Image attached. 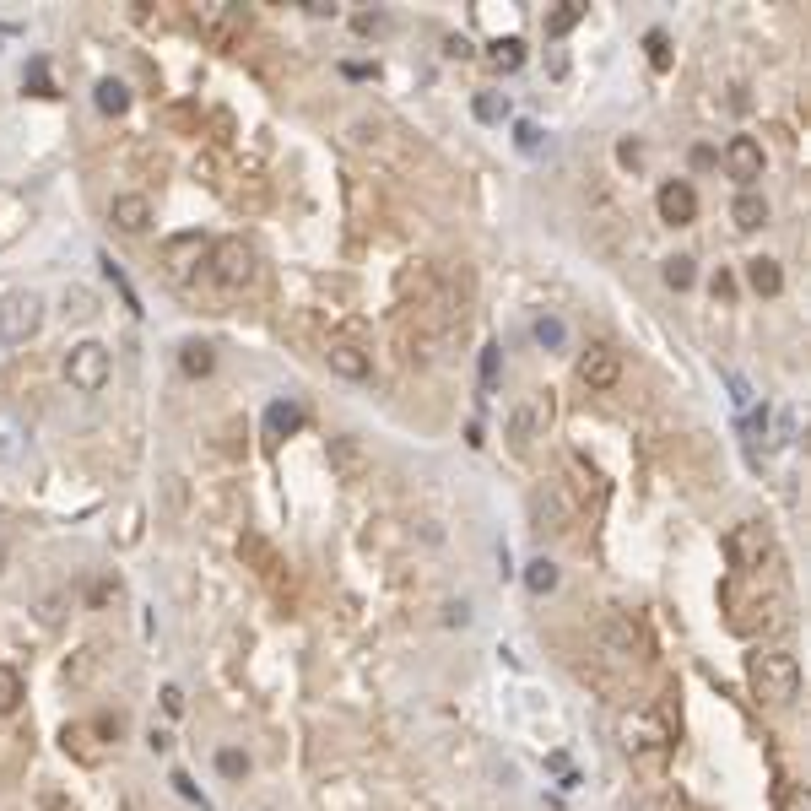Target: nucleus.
Instances as JSON below:
<instances>
[{"label":"nucleus","mask_w":811,"mask_h":811,"mask_svg":"<svg viewBox=\"0 0 811 811\" xmlns=\"http://www.w3.org/2000/svg\"><path fill=\"white\" fill-rule=\"evenodd\" d=\"M747 682L768 709H790V703L801 698V660H795L790 649H757L747 660Z\"/></svg>","instance_id":"1"},{"label":"nucleus","mask_w":811,"mask_h":811,"mask_svg":"<svg viewBox=\"0 0 811 811\" xmlns=\"http://www.w3.org/2000/svg\"><path fill=\"white\" fill-rule=\"evenodd\" d=\"M38 330H44V298L33 287H11L0 298V341L6 347H28Z\"/></svg>","instance_id":"2"},{"label":"nucleus","mask_w":811,"mask_h":811,"mask_svg":"<svg viewBox=\"0 0 811 811\" xmlns=\"http://www.w3.org/2000/svg\"><path fill=\"white\" fill-rule=\"evenodd\" d=\"M65 379H71V390L98 395L103 384H109V347H103V341H76V347L65 352Z\"/></svg>","instance_id":"3"},{"label":"nucleus","mask_w":811,"mask_h":811,"mask_svg":"<svg viewBox=\"0 0 811 811\" xmlns=\"http://www.w3.org/2000/svg\"><path fill=\"white\" fill-rule=\"evenodd\" d=\"M206 265H211V276H217V287L233 292L255 276V249H249L244 238H217V244L206 249Z\"/></svg>","instance_id":"4"},{"label":"nucleus","mask_w":811,"mask_h":811,"mask_svg":"<svg viewBox=\"0 0 811 811\" xmlns=\"http://www.w3.org/2000/svg\"><path fill=\"white\" fill-rule=\"evenodd\" d=\"M547 428H552V395L547 390L525 395V401L509 411V444L514 449H530L536 438H547Z\"/></svg>","instance_id":"5"},{"label":"nucleus","mask_w":811,"mask_h":811,"mask_svg":"<svg viewBox=\"0 0 811 811\" xmlns=\"http://www.w3.org/2000/svg\"><path fill=\"white\" fill-rule=\"evenodd\" d=\"M725 552H730V563H736V568H763V557L774 552V536H768L763 520H741L736 530H730Z\"/></svg>","instance_id":"6"},{"label":"nucleus","mask_w":811,"mask_h":811,"mask_svg":"<svg viewBox=\"0 0 811 811\" xmlns=\"http://www.w3.org/2000/svg\"><path fill=\"white\" fill-rule=\"evenodd\" d=\"M579 384L584 390H617V379H622V352L617 347H590L579 357Z\"/></svg>","instance_id":"7"},{"label":"nucleus","mask_w":811,"mask_h":811,"mask_svg":"<svg viewBox=\"0 0 811 811\" xmlns=\"http://www.w3.org/2000/svg\"><path fill=\"white\" fill-rule=\"evenodd\" d=\"M725 174L741 184V190H752L757 179H763V146L752 136H730L725 141Z\"/></svg>","instance_id":"8"},{"label":"nucleus","mask_w":811,"mask_h":811,"mask_svg":"<svg viewBox=\"0 0 811 811\" xmlns=\"http://www.w3.org/2000/svg\"><path fill=\"white\" fill-rule=\"evenodd\" d=\"M655 211H660V222H671V228H687V222L698 217L693 184H687V179H666V184H660V195H655Z\"/></svg>","instance_id":"9"},{"label":"nucleus","mask_w":811,"mask_h":811,"mask_svg":"<svg viewBox=\"0 0 811 811\" xmlns=\"http://www.w3.org/2000/svg\"><path fill=\"white\" fill-rule=\"evenodd\" d=\"M206 249H211V244H206L201 233H179V238H168L163 260H168V271H174V276H190L195 265L206 260Z\"/></svg>","instance_id":"10"},{"label":"nucleus","mask_w":811,"mask_h":811,"mask_svg":"<svg viewBox=\"0 0 811 811\" xmlns=\"http://www.w3.org/2000/svg\"><path fill=\"white\" fill-rule=\"evenodd\" d=\"M109 217H114L119 233H146L152 228V201H146V195H114Z\"/></svg>","instance_id":"11"},{"label":"nucleus","mask_w":811,"mask_h":811,"mask_svg":"<svg viewBox=\"0 0 811 811\" xmlns=\"http://www.w3.org/2000/svg\"><path fill=\"white\" fill-rule=\"evenodd\" d=\"M330 465H336L341 482H363L368 476V455L357 438H330Z\"/></svg>","instance_id":"12"},{"label":"nucleus","mask_w":811,"mask_h":811,"mask_svg":"<svg viewBox=\"0 0 811 811\" xmlns=\"http://www.w3.org/2000/svg\"><path fill=\"white\" fill-rule=\"evenodd\" d=\"M22 455H28V422L11 417V411H0V465H11Z\"/></svg>","instance_id":"13"},{"label":"nucleus","mask_w":811,"mask_h":811,"mask_svg":"<svg viewBox=\"0 0 811 811\" xmlns=\"http://www.w3.org/2000/svg\"><path fill=\"white\" fill-rule=\"evenodd\" d=\"M330 368H336L341 379H368V352L352 347V341H330Z\"/></svg>","instance_id":"14"},{"label":"nucleus","mask_w":811,"mask_h":811,"mask_svg":"<svg viewBox=\"0 0 811 811\" xmlns=\"http://www.w3.org/2000/svg\"><path fill=\"white\" fill-rule=\"evenodd\" d=\"M747 287H752V292H763V298H779V287H784L779 260H768V255L747 260Z\"/></svg>","instance_id":"15"},{"label":"nucleus","mask_w":811,"mask_h":811,"mask_svg":"<svg viewBox=\"0 0 811 811\" xmlns=\"http://www.w3.org/2000/svg\"><path fill=\"white\" fill-rule=\"evenodd\" d=\"M730 217H736L741 233H752V228H763V222H768V201H763L757 190H741L736 206H730Z\"/></svg>","instance_id":"16"},{"label":"nucleus","mask_w":811,"mask_h":811,"mask_svg":"<svg viewBox=\"0 0 811 811\" xmlns=\"http://www.w3.org/2000/svg\"><path fill=\"white\" fill-rule=\"evenodd\" d=\"M298 428H303V406L271 401V411H265V433H271V438H287V433H298Z\"/></svg>","instance_id":"17"},{"label":"nucleus","mask_w":811,"mask_h":811,"mask_svg":"<svg viewBox=\"0 0 811 811\" xmlns=\"http://www.w3.org/2000/svg\"><path fill=\"white\" fill-rule=\"evenodd\" d=\"M179 368L190 379H206L211 368H217V352H211L206 341H184V347H179Z\"/></svg>","instance_id":"18"},{"label":"nucleus","mask_w":811,"mask_h":811,"mask_svg":"<svg viewBox=\"0 0 811 811\" xmlns=\"http://www.w3.org/2000/svg\"><path fill=\"white\" fill-rule=\"evenodd\" d=\"M92 103H98V114H125L130 109V87L114 82V76H103V82L92 87Z\"/></svg>","instance_id":"19"},{"label":"nucleus","mask_w":811,"mask_h":811,"mask_svg":"<svg viewBox=\"0 0 811 811\" xmlns=\"http://www.w3.org/2000/svg\"><path fill=\"white\" fill-rule=\"evenodd\" d=\"M22 698H28V682H22L17 666H0V714H17Z\"/></svg>","instance_id":"20"},{"label":"nucleus","mask_w":811,"mask_h":811,"mask_svg":"<svg viewBox=\"0 0 811 811\" xmlns=\"http://www.w3.org/2000/svg\"><path fill=\"white\" fill-rule=\"evenodd\" d=\"M557 579H563V574H557L552 557H536V563H525V590H530V595H552Z\"/></svg>","instance_id":"21"},{"label":"nucleus","mask_w":811,"mask_h":811,"mask_svg":"<svg viewBox=\"0 0 811 811\" xmlns=\"http://www.w3.org/2000/svg\"><path fill=\"white\" fill-rule=\"evenodd\" d=\"M60 314H65V319H76V325H87V319L98 314V298H92L87 287H65V298H60Z\"/></svg>","instance_id":"22"},{"label":"nucleus","mask_w":811,"mask_h":811,"mask_svg":"<svg viewBox=\"0 0 811 811\" xmlns=\"http://www.w3.org/2000/svg\"><path fill=\"white\" fill-rule=\"evenodd\" d=\"M584 11H590V6H584V0H563V6H557L552 17H547V38H563V33H574L579 22H584Z\"/></svg>","instance_id":"23"},{"label":"nucleus","mask_w":811,"mask_h":811,"mask_svg":"<svg viewBox=\"0 0 811 811\" xmlns=\"http://www.w3.org/2000/svg\"><path fill=\"white\" fill-rule=\"evenodd\" d=\"M660 276H666V287L687 292V287L698 282V260H693V255H671L666 265H660Z\"/></svg>","instance_id":"24"},{"label":"nucleus","mask_w":811,"mask_h":811,"mask_svg":"<svg viewBox=\"0 0 811 811\" xmlns=\"http://www.w3.org/2000/svg\"><path fill=\"white\" fill-rule=\"evenodd\" d=\"M487 60H493L498 71H520V65H525V44H520V38H498V44L487 49Z\"/></svg>","instance_id":"25"},{"label":"nucleus","mask_w":811,"mask_h":811,"mask_svg":"<svg viewBox=\"0 0 811 811\" xmlns=\"http://www.w3.org/2000/svg\"><path fill=\"white\" fill-rule=\"evenodd\" d=\"M536 341H541V347H563V341H568V330H563V319H552V314H541L536 319Z\"/></svg>","instance_id":"26"},{"label":"nucleus","mask_w":811,"mask_h":811,"mask_svg":"<svg viewBox=\"0 0 811 811\" xmlns=\"http://www.w3.org/2000/svg\"><path fill=\"white\" fill-rule=\"evenodd\" d=\"M217 768H222V779H244V774H249V757L233 752V747H222V752H217Z\"/></svg>","instance_id":"27"},{"label":"nucleus","mask_w":811,"mask_h":811,"mask_svg":"<svg viewBox=\"0 0 811 811\" xmlns=\"http://www.w3.org/2000/svg\"><path fill=\"white\" fill-rule=\"evenodd\" d=\"M779 811H811L806 784H784V790H779Z\"/></svg>","instance_id":"28"},{"label":"nucleus","mask_w":811,"mask_h":811,"mask_svg":"<svg viewBox=\"0 0 811 811\" xmlns=\"http://www.w3.org/2000/svg\"><path fill=\"white\" fill-rule=\"evenodd\" d=\"M514 141H520L525 152H536V146H541V130L530 125V119H520V125H514Z\"/></svg>","instance_id":"29"},{"label":"nucleus","mask_w":811,"mask_h":811,"mask_svg":"<svg viewBox=\"0 0 811 811\" xmlns=\"http://www.w3.org/2000/svg\"><path fill=\"white\" fill-rule=\"evenodd\" d=\"M384 28H390L384 11H363V17H357V33H384Z\"/></svg>","instance_id":"30"},{"label":"nucleus","mask_w":811,"mask_h":811,"mask_svg":"<svg viewBox=\"0 0 811 811\" xmlns=\"http://www.w3.org/2000/svg\"><path fill=\"white\" fill-rule=\"evenodd\" d=\"M476 119H503V103L493 98V92H482V98H476Z\"/></svg>","instance_id":"31"},{"label":"nucleus","mask_w":811,"mask_h":811,"mask_svg":"<svg viewBox=\"0 0 811 811\" xmlns=\"http://www.w3.org/2000/svg\"><path fill=\"white\" fill-rule=\"evenodd\" d=\"M444 622H449V628H465V622H471V606H465V601H449V606H444Z\"/></svg>","instance_id":"32"},{"label":"nucleus","mask_w":811,"mask_h":811,"mask_svg":"<svg viewBox=\"0 0 811 811\" xmlns=\"http://www.w3.org/2000/svg\"><path fill=\"white\" fill-rule=\"evenodd\" d=\"M168 784H174V790L184 795V801H201V806H206V795H201V790H195V784H190V774H174Z\"/></svg>","instance_id":"33"},{"label":"nucleus","mask_w":811,"mask_h":811,"mask_svg":"<svg viewBox=\"0 0 811 811\" xmlns=\"http://www.w3.org/2000/svg\"><path fill=\"white\" fill-rule=\"evenodd\" d=\"M28 82H33V92H38V98H49V71H44V60H33Z\"/></svg>","instance_id":"34"},{"label":"nucleus","mask_w":811,"mask_h":811,"mask_svg":"<svg viewBox=\"0 0 811 811\" xmlns=\"http://www.w3.org/2000/svg\"><path fill=\"white\" fill-rule=\"evenodd\" d=\"M493 379H498V347H487L482 352V384L487 390H493Z\"/></svg>","instance_id":"35"},{"label":"nucleus","mask_w":811,"mask_h":811,"mask_svg":"<svg viewBox=\"0 0 811 811\" xmlns=\"http://www.w3.org/2000/svg\"><path fill=\"white\" fill-rule=\"evenodd\" d=\"M163 709L168 714H184V693H179V687H163Z\"/></svg>","instance_id":"36"},{"label":"nucleus","mask_w":811,"mask_h":811,"mask_svg":"<svg viewBox=\"0 0 811 811\" xmlns=\"http://www.w3.org/2000/svg\"><path fill=\"white\" fill-rule=\"evenodd\" d=\"M617 157H622V163H633V168H638V157H644V146H638V141H622V146H617Z\"/></svg>","instance_id":"37"},{"label":"nucleus","mask_w":811,"mask_h":811,"mask_svg":"<svg viewBox=\"0 0 811 811\" xmlns=\"http://www.w3.org/2000/svg\"><path fill=\"white\" fill-rule=\"evenodd\" d=\"M649 60L666 65V38H660V33H649Z\"/></svg>","instance_id":"38"},{"label":"nucleus","mask_w":811,"mask_h":811,"mask_svg":"<svg viewBox=\"0 0 811 811\" xmlns=\"http://www.w3.org/2000/svg\"><path fill=\"white\" fill-rule=\"evenodd\" d=\"M146 747H152V752H168L174 741H168V730H152V736H146Z\"/></svg>","instance_id":"39"},{"label":"nucleus","mask_w":811,"mask_h":811,"mask_svg":"<svg viewBox=\"0 0 811 811\" xmlns=\"http://www.w3.org/2000/svg\"><path fill=\"white\" fill-rule=\"evenodd\" d=\"M730 292H736V282H730V276L720 271V276H714V298H730Z\"/></svg>","instance_id":"40"},{"label":"nucleus","mask_w":811,"mask_h":811,"mask_svg":"<svg viewBox=\"0 0 811 811\" xmlns=\"http://www.w3.org/2000/svg\"><path fill=\"white\" fill-rule=\"evenodd\" d=\"M55 811H71V806H55Z\"/></svg>","instance_id":"41"}]
</instances>
